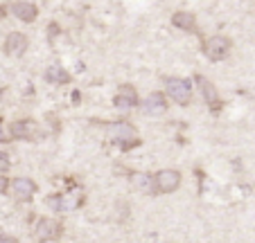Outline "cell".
Listing matches in <instances>:
<instances>
[{
  "label": "cell",
  "mask_w": 255,
  "mask_h": 243,
  "mask_svg": "<svg viewBox=\"0 0 255 243\" xmlns=\"http://www.w3.org/2000/svg\"><path fill=\"white\" fill-rule=\"evenodd\" d=\"M45 79H48L50 83H54V86H66V83H70L72 81V77H70V72H68L66 68L50 66L48 70H45Z\"/></svg>",
  "instance_id": "cell-15"
},
{
  "label": "cell",
  "mask_w": 255,
  "mask_h": 243,
  "mask_svg": "<svg viewBox=\"0 0 255 243\" xmlns=\"http://www.w3.org/2000/svg\"><path fill=\"white\" fill-rule=\"evenodd\" d=\"M0 243H18V239L9 237V234H0Z\"/></svg>",
  "instance_id": "cell-19"
},
{
  "label": "cell",
  "mask_w": 255,
  "mask_h": 243,
  "mask_svg": "<svg viewBox=\"0 0 255 243\" xmlns=\"http://www.w3.org/2000/svg\"><path fill=\"white\" fill-rule=\"evenodd\" d=\"M36 182L32 180V178H14L9 185V194L14 196L18 203H27V200L34 198V194H36Z\"/></svg>",
  "instance_id": "cell-8"
},
{
  "label": "cell",
  "mask_w": 255,
  "mask_h": 243,
  "mask_svg": "<svg viewBox=\"0 0 255 243\" xmlns=\"http://www.w3.org/2000/svg\"><path fill=\"white\" fill-rule=\"evenodd\" d=\"M2 18H5V7L0 5V20H2Z\"/></svg>",
  "instance_id": "cell-22"
},
{
  "label": "cell",
  "mask_w": 255,
  "mask_h": 243,
  "mask_svg": "<svg viewBox=\"0 0 255 243\" xmlns=\"http://www.w3.org/2000/svg\"><path fill=\"white\" fill-rule=\"evenodd\" d=\"M9 167H11V162H9V156H7V153H2V151H0V173L9 171Z\"/></svg>",
  "instance_id": "cell-17"
},
{
  "label": "cell",
  "mask_w": 255,
  "mask_h": 243,
  "mask_svg": "<svg viewBox=\"0 0 255 243\" xmlns=\"http://www.w3.org/2000/svg\"><path fill=\"white\" fill-rule=\"evenodd\" d=\"M172 25L181 32H190L194 34L197 32V16L192 11H174L172 14Z\"/></svg>",
  "instance_id": "cell-13"
},
{
  "label": "cell",
  "mask_w": 255,
  "mask_h": 243,
  "mask_svg": "<svg viewBox=\"0 0 255 243\" xmlns=\"http://www.w3.org/2000/svg\"><path fill=\"white\" fill-rule=\"evenodd\" d=\"M39 133V126L34 119H16L9 126V138L11 140H32Z\"/></svg>",
  "instance_id": "cell-9"
},
{
  "label": "cell",
  "mask_w": 255,
  "mask_h": 243,
  "mask_svg": "<svg viewBox=\"0 0 255 243\" xmlns=\"http://www.w3.org/2000/svg\"><path fill=\"white\" fill-rule=\"evenodd\" d=\"M34 239L39 243H50V241H57L61 239L63 234V225L59 223L57 219H39L36 225H34Z\"/></svg>",
  "instance_id": "cell-4"
},
{
  "label": "cell",
  "mask_w": 255,
  "mask_h": 243,
  "mask_svg": "<svg viewBox=\"0 0 255 243\" xmlns=\"http://www.w3.org/2000/svg\"><path fill=\"white\" fill-rule=\"evenodd\" d=\"M131 180H133V185L138 187L140 191H144V194H158V191H156V180L149 173L135 171V173H131Z\"/></svg>",
  "instance_id": "cell-16"
},
{
  "label": "cell",
  "mask_w": 255,
  "mask_h": 243,
  "mask_svg": "<svg viewBox=\"0 0 255 243\" xmlns=\"http://www.w3.org/2000/svg\"><path fill=\"white\" fill-rule=\"evenodd\" d=\"M50 38H54V36H57V34H59V25L57 23H50Z\"/></svg>",
  "instance_id": "cell-20"
},
{
  "label": "cell",
  "mask_w": 255,
  "mask_h": 243,
  "mask_svg": "<svg viewBox=\"0 0 255 243\" xmlns=\"http://www.w3.org/2000/svg\"><path fill=\"white\" fill-rule=\"evenodd\" d=\"M106 135L111 138V142L120 144L125 151H129V149H133V147L140 144L138 129H135L131 122H125V119H120V122H111V124L106 126Z\"/></svg>",
  "instance_id": "cell-1"
},
{
  "label": "cell",
  "mask_w": 255,
  "mask_h": 243,
  "mask_svg": "<svg viewBox=\"0 0 255 243\" xmlns=\"http://www.w3.org/2000/svg\"><path fill=\"white\" fill-rule=\"evenodd\" d=\"M48 205L52 207L54 212L68 214V212H75L77 207L84 205V194L82 191H66V194H59V196L48 198Z\"/></svg>",
  "instance_id": "cell-5"
},
{
  "label": "cell",
  "mask_w": 255,
  "mask_h": 243,
  "mask_svg": "<svg viewBox=\"0 0 255 243\" xmlns=\"http://www.w3.org/2000/svg\"><path fill=\"white\" fill-rule=\"evenodd\" d=\"M194 81H197L199 92H201L203 101L208 104V108H210L212 113L222 110L224 101H222V97H219V92H217V86H215V83H212L208 77H203V75H197V77H194Z\"/></svg>",
  "instance_id": "cell-6"
},
{
  "label": "cell",
  "mask_w": 255,
  "mask_h": 243,
  "mask_svg": "<svg viewBox=\"0 0 255 243\" xmlns=\"http://www.w3.org/2000/svg\"><path fill=\"white\" fill-rule=\"evenodd\" d=\"M156 180V191L158 194H174L181 187V171L176 169H160L158 173H154Z\"/></svg>",
  "instance_id": "cell-7"
},
{
  "label": "cell",
  "mask_w": 255,
  "mask_h": 243,
  "mask_svg": "<svg viewBox=\"0 0 255 243\" xmlns=\"http://www.w3.org/2000/svg\"><path fill=\"white\" fill-rule=\"evenodd\" d=\"M9 185H11V180H7L5 176H0V194H9Z\"/></svg>",
  "instance_id": "cell-18"
},
{
  "label": "cell",
  "mask_w": 255,
  "mask_h": 243,
  "mask_svg": "<svg viewBox=\"0 0 255 243\" xmlns=\"http://www.w3.org/2000/svg\"><path fill=\"white\" fill-rule=\"evenodd\" d=\"M9 9L23 23H34V20L39 18V7L34 5V2H27V0H16V2L9 5Z\"/></svg>",
  "instance_id": "cell-10"
},
{
  "label": "cell",
  "mask_w": 255,
  "mask_h": 243,
  "mask_svg": "<svg viewBox=\"0 0 255 243\" xmlns=\"http://www.w3.org/2000/svg\"><path fill=\"white\" fill-rule=\"evenodd\" d=\"M163 83H165V92L176 104L188 106L192 101V83H190V79H183V77H165Z\"/></svg>",
  "instance_id": "cell-2"
},
{
  "label": "cell",
  "mask_w": 255,
  "mask_h": 243,
  "mask_svg": "<svg viewBox=\"0 0 255 243\" xmlns=\"http://www.w3.org/2000/svg\"><path fill=\"white\" fill-rule=\"evenodd\" d=\"M0 142H5V135H2V119H0Z\"/></svg>",
  "instance_id": "cell-21"
},
{
  "label": "cell",
  "mask_w": 255,
  "mask_h": 243,
  "mask_svg": "<svg viewBox=\"0 0 255 243\" xmlns=\"http://www.w3.org/2000/svg\"><path fill=\"white\" fill-rule=\"evenodd\" d=\"M203 54H206V59H210V61H224V59L231 54L233 50V41L228 36H224V34H215V36H208L206 41H203Z\"/></svg>",
  "instance_id": "cell-3"
},
{
  "label": "cell",
  "mask_w": 255,
  "mask_h": 243,
  "mask_svg": "<svg viewBox=\"0 0 255 243\" xmlns=\"http://www.w3.org/2000/svg\"><path fill=\"white\" fill-rule=\"evenodd\" d=\"M113 104H116L118 108H135V106L140 104L138 90H135L131 83H122V86L118 88V95H116V99H113Z\"/></svg>",
  "instance_id": "cell-11"
},
{
  "label": "cell",
  "mask_w": 255,
  "mask_h": 243,
  "mask_svg": "<svg viewBox=\"0 0 255 243\" xmlns=\"http://www.w3.org/2000/svg\"><path fill=\"white\" fill-rule=\"evenodd\" d=\"M167 110V97L163 92H151L144 99V113L147 115H163Z\"/></svg>",
  "instance_id": "cell-14"
},
{
  "label": "cell",
  "mask_w": 255,
  "mask_h": 243,
  "mask_svg": "<svg viewBox=\"0 0 255 243\" xmlns=\"http://www.w3.org/2000/svg\"><path fill=\"white\" fill-rule=\"evenodd\" d=\"M29 48V41L23 32H11L9 36L5 38V52L9 57H23Z\"/></svg>",
  "instance_id": "cell-12"
}]
</instances>
